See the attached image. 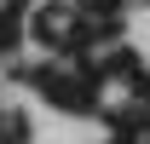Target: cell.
I'll return each mask as SVG.
<instances>
[{"instance_id": "cell-2", "label": "cell", "mask_w": 150, "mask_h": 144, "mask_svg": "<svg viewBox=\"0 0 150 144\" xmlns=\"http://www.w3.org/2000/svg\"><path fill=\"white\" fill-rule=\"evenodd\" d=\"M0 144H29V115L23 109H0Z\"/></svg>"}, {"instance_id": "cell-4", "label": "cell", "mask_w": 150, "mask_h": 144, "mask_svg": "<svg viewBox=\"0 0 150 144\" xmlns=\"http://www.w3.org/2000/svg\"><path fill=\"white\" fill-rule=\"evenodd\" d=\"M110 144H133V138H127V133H121V138H110Z\"/></svg>"}, {"instance_id": "cell-3", "label": "cell", "mask_w": 150, "mask_h": 144, "mask_svg": "<svg viewBox=\"0 0 150 144\" xmlns=\"http://www.w3.org/2000/svg\"><path fill=\"white\" fill-rule=\"evenodd\" d=\"M35 35L40 40H64V6H46V12H40V18H35Z\"/></svg>"}, {"instance_id": "cell-1", "label": "cell", "mask_w": 150, "mask_h": 144, "mask_svg": "<svg viewBox=\"0 0 150 144\" xmlns=\"http://www.w3.org/2000/svg\"><path fill=\"white\" fill-rule=\"evenodd\" d=\"M18 35H23V6H0V58L18 46Z\"/></svg>"}]
</instances>
